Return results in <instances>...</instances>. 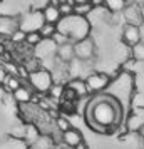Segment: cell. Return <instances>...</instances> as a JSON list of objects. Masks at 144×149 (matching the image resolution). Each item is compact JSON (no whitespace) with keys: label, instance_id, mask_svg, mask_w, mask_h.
I'll return each instance as SVG.
<instances>
[{"label":"cell","instance_id":"23","mask_svg":"<svg viewBox=\"0 0 144 149\" xmlns=\"http://www.w3.org/2000/svg\"><path fill=\"white\" fill-rule=\"evenodd\" d=\"M40 40H42V37L39 32H29V34H25V42H27L29 45H34L35 47Z\"/></svg>","mask_w":144,"mask_h":149},{"label":"cell","instance_id":"30","mask_svg":"<svg viewBox=\"0 0 144 149\" xmlns=\"http://www.w3.org/2000/svg\"><path fill=\"white\" fill-rule=\"evenodd\" d=\"M139 35H141V42H144V22L139 25Z\"/></svg>","mask_w":144,"mask_h":149},{"label":"cell","instance_id":"20","mask_svg":"<svg viewBox=\"0 0 144 149\" xmlns=\"http://www.w3.org/2000/svg\"><path fill=\"white\" fill-rule=\"evenodd\" d=\"M55 30H57V29H55L54 24H44L40 27V30H39V34H40L42 39H50V37L55 34Z\"/></svg>","mask_w":144,"mask_h":149},{"label":"cell","instance_id":"35","mask_svg":"<svg viewBox=\"0 0 144 149\" xmlns=\"http://www.w3.org/2000/svg\"><path fill=\"white\" fill-rule=\"evenodd\" d=\"M2 2H3V0H0V3H2Z\"/></svg>","mask_w":144,"mask_h":149},{"label":"cell","instance_id":"2","mask_svg":"<svg viewBox=\"0 0 144 149\" xmlns=\"http://www.w3.org/2000/svg\"><path fill=\"white\" fill-rule=\"evenodd\" d=\"M57 32L64 34L69 39V42H79L82 39H87L90 35V22L87 17L70 14L65 17H61V20L55 24Z\"/></svg>","mask_w":144,"mask_h":149},{"label":"cell","instance_id":"22","mask_svg":"<svg viewBox=\"0 0 144 149\" xmlns=\"http://www.w3.org/2000/svg\"><path fill=\"white\" fill-rule=\"evenodd\" d=\"M52 99H61L62 94H64V86L62 84H52V87L49 89V92H47Z\"/></svg>","mask_w":144,"mask_h":149},{"label":"cell","instance_id":"18","mask_svg":"<svg viewBox=\"0 0 144 149\" xmlns=\"http://www.w3.org/2000/svg\"><path fill=\"white\" fill-rule=\"evenodd\" d=\"M3 84H5V87L10 91V92H14L15 89H19L22 86V82L20 79H19V75H8L5 77V81H3Z\"/></svg>","mask_w":144,"mask_h":149},{"label":"cell","instance_id":"3","mask_svg":"<svg viewBox=\"0 0 144 149\" xmlns=\"http://www.w3.org/2000/svg\"><path fill=\"white\" fill-rule=\"evenodd\" d=\"M27 79H29L30 87L34 89L35 92H39V94H47L49 89L52 87V84H54V75L50 74V70L42 69V67L29 72Z\"/></svg>","mask_w":144,"mask_h":149},{"label":"cell","instance_id":"34","mask_svg":"<svg viewBox=\"0 0 144 149\" xmlns=\"http://www.w3.org/2000/svg\"><path fill=\"white\" fill-rule=\"evenodd\" d=\"M79 3H89V0H74V5H79Z\"/></svg>","mask_w":144,"mask_h":149},{"label":"cell","instance_id":"6","mask_svg":"<svg viewBox=\"0 0 144 149\" xmlns=\"http://www.w3.org/2000/svg\"><path fill=\"white\" fill-rule=\"evenodd\" d=\"M94 50H96V45H94V40L90 37L74 42V57L79 61H89L94 55Z\"/></svg>","mask_w":144,"mask_h":149},{"label":"cell","instance_id":"26","mask_svg":"<svg viewBox=\"0 0 144 149\" xmlns=\"http://www.w3.org/2000/svg\"><path fill=\"white\" fill-rule=\"evenodd\" d=\"M57 8H59V12H61V17H65V15L74 14V5H70V3H67V2L61 3Z\"/></svg>","mask_w":144,"mask_h":149},{"label":"cell","instance_id":"19","mask_svg":"<svg viewBox=\"0 0 144 149\" xmlns=\"http://www.w3.org/2000/svg\"><path fill=\"white\" fill-rule=\"evenodd\" d=\"M92 5L90 3H79V5H74V14L81 15V17H87V15L92 12Z\"/></svg>","mask_w":144,"mask_h":149},{"label":"cell","instance_id":"12","mask_svg":"<svg viewBox=\"0 0 144 149\" xmlns=\"http://www.w3.org/2000/svg\"><path fill=\"white\" fill-rule=\"evenodd\" d=\"M62 139H64V142L67 144L69 148H76L77 144H81L84 141L82 134L77 129H72V127L69 129V131H65V132H62Z\"/></svg>","mask_w":144,"mask_h":149},{"label":"cell","instance_id":"10","mask_svg":"<svg viewBox=\"0 0 144 149\" xmlns=\"http://www.w3.org/2000/svg\"><path fill=\"white\" fill-rule=\"evenodd\" d=\"M144 127V111L136 109L126 121V129L127 131H141Z\"/></svg>","mask_w":144,"mask_h":149},{"label":"cell","instance_id":"4","mask_svg":"<svg viewBox=\"0 0 144 149\" xmlns=\"http://www.w3.org/2000/svg\"><path fill=\"white\" fill-rule=\"evenodd\" d=\"M45 24L44 20V15H42V10H30V12H25L19 19V29L22 32H39L40 27Z\"/></svg>","mask_w":144,"mask_h":149},{"label":"cell","instance_id":"28","mask_svg":"<svg viewBox=\"0 0 144 149\" xmlns=\"http://www.w3.org/2000/svg\"><path fill=\"white\" fill-rule=\"evenodd\" d=\"M5 77H7V72H5V69L0 65V86L3 84V81H5Z\"/></svg>","mask_w":144,"mask_h":149},{"label":"cell","instance_id":"29","mask_svg":"<svg viewBox=\"0 0 144 149\" xmlns=\"http://www.w3.org/2000/svg\"><path fill=\"white\" fill-rule=\"evenodd\" d=\"M89 3L92 7H101V5H104V0H89Z\"/></svg>","mask_w":144,"mask_h":149},{"label":"cell","instance_id":"21","mask_svg":"<svg viewBox=\"0 0 144 149\" xmlns=\"http://www.w3.org/2000/svg\"><path fill=\"white\" fill-rule=\"evenodd\" d=\"M132 59L139 62H144V42H139L132 47Z\"/></svg>","mask_w":144,"mask_h":149},{"label":"cell","instance_id":"32","mask_svg":"<svg viewBox=\"0 0 144 149\" xmlns=\"http://www.w3.org/2000/svg\"><path fill=\"white\" fill-rule=\"evenodd\" d=\"M74 149H87V146H86V142H81V144H77V146H76V148H74Z\"/></svg>","mask_w":144,"mask_h":149},{"label":"cell","instance_id":"27","mask_svg":"<svg viewBox=\"0 0 144 149\" xmlns=\"http://www.w3.org/2000/svg\"><path fill=\"white\" fill-rule=\"evenodd\" d=\"M10 40L14 44H20V42H25V32H22L20 29H17L14 34L10 35Z\"/></svg>","mask_w":144,"mask_h":149},{"label":"cell","instance_id":"15","mask_svg":"<svg viewBox=\"0 0 144 149\" xmlns=\"http://www.w3.org/2000/svg\"><path fill=\"white\" fill-rule=\"evenodd\" d=\"M124 14H126V19H127V22H129L131 25H141L144 22V19H143V14H141V10L137 7H129L127 10L124 8Z\"/></svg>","mask_w":144,"mask_h":149},{"label":"cell","instance_id":"8","mask_svg":"<svg viewBox=\"0 0 144 149\" xmlns=\"http://www.w3.org/2000/svg\"><path fill=\"white\" fill-rule=\"evenodd\" d=\"M17 29H19V19L17 17L0 15V35L2 37H10Z\"/></svg>","mask_w":144,"mask_h":149},{"label":"cell","instance_id":"11","mask_svg":"<svg viewBox=\"0 0 144 149\" xmlns=\"http://www.w3.org/2000/svg\"><path fill=\"white\" fill-rule=\"evenodd\" d=\"M67 89H70L74 94H76V97L79 99V97H84V95L89 94V91H87V86H86V81H82V79H70L69 81V84L65 86Z\"/></svg>","mask_w":144,"mask_h":149},{"label":"cell","instance_id":"16","mask_svg":"<svg viewBox=\"0 0 144 149\" xmlns=\"http://www.w3.org/2000/svg\"><path fill=\"white\" fill-rule=\"evenodd\" d=\"M14 99L20 104H25V102H30L32 101V89L25 87V86H20L19 89H15L14 92Z\"/></svg>","mask_w":144,"mask_h":149},{"label":"cell","instance_id":"1","mask_svg":"<svg viewBox=\"0 0 144 149\" xmlns=\"http://www.w3.org/2000/svg\"><path fill=\"white\" fill-rule=\"evenodd\" d=\"M122 104L112 94L97 92L86 106L84 117L90 129L96 132H111V129L117 127L122 119Z\"/></svg>","mask_w":144,"mask_h":149},{"label":"cell","instance_id":"33","mask_svg":"<svg viewBox=\"0 0 144 149\" xmlns=\"http://www.w3.org/2000/svg\"><path fill=\"white\" fill-rule=\"evenodd\" d=\"M5 50H7V49H5V44H2V42H0V55L5 54Z\"/></svg>","mask_w":144,"mask_h":149},{"label":"cell","instance_id":"24","mask_svg":"<svg viewBox=\"0 0 144 149\" xmlns=\"http://www.w3.org/2000/svg\"><path fill=\"white\" fill-rule=\"evenodd\" d=\"M57 127H59V131H62V132H65V131H69L70 129V122H69L67 117H64V116H59L57 117Z\"/></svg>","mask_w":144,"mask_h":149},{"label":"cell","instance_id":"13","mask_svg":"<svg viewBox=\"0 0 144 149\" xmlns=\"http://www.w3.org/2000/svg\"><path fill=\"white\" fill-rule=\"evenodd\" d=\"M42 15H44V20L45 24H57V22L61 20V12H59V8L54 7V5H50L47 3L45 7L42 8Z\"/></svg>","mask_w":144,"mask_h":149},{"label":"cell","instance_id":"14","mask_svg":"<svg viewBox=\"0 0 144 149\" xmlns=\"http://www.w3.org/2000/svg\"><path fill=\"white\" fill-rule=\"evenodd\" d=\"M55 55H57L62 62H70L72 59H76V57H74V44H72V42H67V44H64V45H59Z\"/></svg>","mask_w":144,"mask_h":149},{"label":"cell","instance_id":"17","mask_svg":"<svg viewBox=\"0 0 144 149\" xmlns=\"http://www.w3.org/2000/svg\"><path fill=\"white\" fill-rule=\"evenodd\" d=\"M126 2L127 0H104V5L107 7L109 12L117 14V12H122L124 8H126Z\"/></svg>","mask_w":144,"mask_h":149},{"label":"cell","instance_id":"7","mask_svg":"<svg viewBox=\"0 0 144 149\" xmlns=\"http://www.w3.org/2000/svg\"><path fill=\"white\" fill-rule=\"evenodd\" d=\"M34 54L39 61L52 59V57H55V54H57V45L52 42V39H42V40L35 45Z\"/></svg>","mask_w":144,"mask_h":149},{"label":"cell","instance_id":"5","mask_svg":"<svg viewBox=\"0 0 144 149\" xmlns=\"http://www.w3.org/2000/svg\"><path fill=\"white\" fill-rule=\"evenodd\" d=\"M111 82V77L107 74H104V72H92L86 77V86H87V91L89 92H101L104 89L109 86Z\"/></svg>","mask_w":144,"mask_h":149},{"label":"cell","instance_id":"9","mask_svg":"<svg viewBox=\"0 0 144 149\" xmlns=\"http://www.w3.org/2000/svg\"><path fill=\"white\" fill-rule=\"evenodd\" d=\"M122 40L129 45V47H134L136 44L141 42V35H139V27L137 25H124V30H122Z\"/></svg>","mask_w":144,"mask_h":149},{"label":"cell","instance_id":"31","mask_svg":"<svg viewBox=\"0 0 144 149\" xmlns=\"http://www.w3.org/2000/svg\"><path fill=\"white\" fill-rule=\"evenodd\" d=\"M19 72H20V75L24 77V79H27V77H29V72L24 67H19Z\"/></svg>","mask_w":144,"mask_h":149},{"label":"cell","instance_id":"25","mask_svg":"<svg viewBox=\"0 0 144 149\" xmlns=\"http://www.w3.org/2000/svg\"><path fill=\"white\" fill-rule=\"evenodd\" d=\"M50 39H52V42H54L57 47H59V45H64V44H67V42H69L67 37H65L64 34H61V32H57V30H55V34L52 35Z\"/></svg>","mask_w":144,"mask_h":149}]
</instances>
